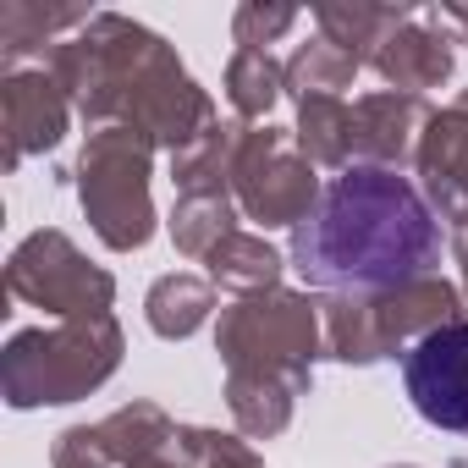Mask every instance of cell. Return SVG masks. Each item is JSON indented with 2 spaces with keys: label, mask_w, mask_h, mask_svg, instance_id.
<instances>
[{
  "label": "cell",
  "mask_w": 468,
  "mask_h": 468,
  "mask_svg": "<svg viewBox=\"0 0 468 468\" xmlns=\"http://www.w3.org/2000/svg\"><path fill=\"white\" fill-rule=\"evenodd\" d=\"M446 226L413 176L386 165H347L320 204L292 226L287 265L320 292H391L441 276Z\"/></svg>",
  "instance_id": "1"
},
{
  "label": "cell",
  "mask_w": 468,
  "mask_h": 468,
  "mask_svg": "<svg viewBox=\"0 0 468 468\" xmlns=\"http://www.w3.org/2000/svg\"><path fill=\"white\" fill-rule=\"evenodd\" d=\"M127 336L116 314H89V320H61L39 331H17L0 353V391L17 413L28 408H61L83 402L122 369Z\"/></svg>",
  "instance_id": "2"
},
{
  "label": "cell",
  "mask_w": 468,
  "mask_h": 468,
  "mask_svg": "<svg viewBox=\"0 0 468 468\" xmlns=\"http://www.w3.org/2000/svg\"><path fill=\"white\" fill-rule=\"evenodd\" d=\"M320 320H325V358L369 369L380 358L408 353L430 331L457 325L463 292L446 276H419L391 292H325Z\"/></svg>",
  "instance_id": "3"
},
{
  "label": "cell",
  "mask_w": 468,
  "mask_h": 468,
  "mask_svg": "<svg viewBox=\"0 0 468 468\" xmlns=\"http://www.w3.org/2000/svg\"><path fill=\"white\" fill-rule=\"evenodd\" d=\"M215 353L226 369L243 375H276L292 380L298 391L314 386V364L325 358V320H320V298L276 287L260 298H238L231 309H220L215 325Z\"/></svg>",
  "instance_id": "4"
},
{
  "label": "cell",
  "mask_w": 468,
  "mask_h": 468,
  "mask_svg": "<svg viewBox=\"0 0 468 468\" xmlns=\"http://www.w3.org/2000/svg\"><path fill=\"white\" fill-rule=\"evenodd\" d=\"M149 176H154V144L133 127H94L78 149L72 182H78V204L94 226V238L111 254H133L154 238V198H149Z\"/></svg>",
  "instance_id": "5"
},
{
  "label": "cell",
  "mask_w": 468,
  "mask_h": 468,
  "mask_svg": "<svg viewBox=\"0 0 468 468\" xmlns=\"http://www.w3.org/2000/svg\"><path fill=\"white\" fill-rule=\"evenodd\" d=\"M6 292L28 309H45L56 320H89V314H111L116 303V276L105 265H94L67 231L45 226L12 249L6 260Z\"/></svg>",
  "instance_id": "6"
},
{
  "label": "cell",
  "mask_w": 468,
  "mask_h": 468,
  "mask_svg": "<svg viewBox=\"0 0 468 468\" xmlns=\"http://www.w3.org/2000/svg\"><path fill=\"white\" fill-rule=\"evenodd\" d=\"M320 176L314 165L303 160V149L292 144V127H249L243 149H238V165H231V198L249 220H260L265 231L271 226H298L314 204H320Z\"/></svg>",
  "instance_id": "7"
},
{
  "label": "cell",
  "mask_w": 468,
  "mask_h": 468,
  "mask_svg": "<svg viewBox=\"0 0 468 468\" xmlns=\"http://www.w3.org/2000/svg\"><path fill=\"white\" fill-rule=\"evenodd\" d=\"M402 386L424 424L463 435L468 430V320L413 342L402 353Z\"/></svg>",
  "instance_id": "8"
},
{
  "label": "cell",
  "mask_w": 468,
  "mask_h": 468,
  "mask_svg": "<svg viewBox=\"0 0 468 468\" xmlns=\"http://www.w3.org/2000/svg\"><path fill=\"white\" fill-rule=\"evenodd\" d=\"M72 100L50 67H17L0 78V165L17 171L28 154H45L67 138Z\"/></svg>",
  "instance_id": "9"
},
{
  "label": "cell",
  "mask_w": 468,
  "mask_h": 468,
  "mask_svg": "<svg viewBox=\"0 0 468 468\" xmlns=\"http://www.w3.org/2000/svg\"><path fill=\"white\" fill-rule=\"evenodd\" d=\"M413 171H419V193L446 226V238L463 243L468 238V111L446 105L424 122Z\"/></svg>",
  "instance_id": "10"
},
{
  "label": "cell",
  "mask_w": 468,
  "mask_h": 468,
  "mask_svg": "<svg viewBox=\"0 0 468 468\" xmlns=\"http://www.w3.org/2000/svg\"><path fill=\"white\" fill-rule=\"evenodd\" d=\"M369 67L380 72L386 89L397 94H424L441 89L457 67V39L446 34L435 6H408V17L380 39V50L369 56Z\"/></svg>",
  "instance_id": "11"
},
{
  "label": "cell",
  "mask_w": 468,
  "mask_h": 468,
  "mask_svg": "<svg viewBox=\"0 0 468 468\" xmlns=\"http://www.w3.org/2000/svg\"><path fill=\"white\" fill-rule=\"evenodd\" d=\"M435 111L424 105V94H397V89H375L364 100H353V165H386L402 171V160L419 154L424 122Z\"/></svg>",
  "instance_id": "12"
},
{
  "label": "cell",
  "mask_w": 468,
  "mask_h": 468,
  "mask_svg": "<svg viewBox=\"0 0 468 468\" xmlns=\"http://www.w3.org/2000/svg\"><path fill=\"white\" fill-rule=\"evenodd\" d=\"M94 12L89 6H39V0H6L0 6V56H6V72H17L28 56H50L61 45V34L89 28Z\"/></svg>",
  "instance_id": "13"
},
{
  "label": "cell",
  "mask_w": 468,
  "mask_h": 468,
  "mask_svg": "<svg viewBox=\"0 0 468 468\" xmlns=\"http://www.w3.org/2000/svg\"><path fill=\"white\" fill-rule=\"evenodd\" d=\"M249 138V122H215L204 127L187 149L171 154V182H176V198L182 193H231V165H238V149Z\"/></svg>",
  "instance_id": "14"
},
{
  "label": "cell",
  "mask_w": 468,
  "mask_h": 468,
  "mask_svg": "<svg viewBox=\"0 0 468 468\" xmlns=\"http://www.w3.org/2000/svg\"><path fill=\"white\" fill-rule=\"evenodd\" d=\"M298 386L292 380H276V375H243V369H226V408H231V424L254 441H271L292 424L298 413Z\"/></svg>",
  "instance_id": "15"
},
{
  "label": "cell",
  "mask_w": 468,
  "mask_h": 468,
  "mask_svg": "<svg viewBox=\"0 0 468 468\" xmlns=\"http://www.w3.org/2000/svg\"><path fill=\"white\" fill-rule=\"evenodd\" d=\"M209 265V282L226 287V292H238V298H260V292H276L282 287V249L271 238H260V231H231V238L204 260Z\"/></svg>",
  "instance_id": "16"
},
{
  "label": "cell",
  "mask_w": 468,
  "mask_h": 468,
  "mask_svg": "<svg viewBox=\"0 0 468 468\" xmlns=\"http://www.w3.org/2000/svg\"><path fill=\"white\" fill-rule=\"evenodd\" d=\"M176 430L182 424H171V413L160 402H127V408H116V413L100 419V441H105V452H111L116 468H133V463L176 452Z\"/></svg>",
  "instance_id": "17"
},
{
  "label": "cell",
  "mask_w": 468,
  "mask_h": 468,
  "mask_svg": "<svg viewBox=\"0 0 468 468\" xmlns=\"http://www.w3.org/2000/svg\"><path fill=\"white\" fill-rule=\"evenodd\" d=\"M292 144L303 149L309 165L347 171L353 165V105L342 94H309V100H298Z\"/></svg>",
  "instance_id": "18"
},
{
  "label": "cell",
  "mask_w": 468,
  "mask_h": 468,
  "mask_svg": "<svg viewBox=\"0 0 468 468\" xmlns=\"http://www.w3.org/2000/svg\"><path fill=\"white\" fill-rule=\"evenodd\" d=\"M209 314H215V282L187 276V271L160 276V282L149 287V298H144V320H149V331L165 336V342H187Z\"/></svg>",
  "instance_id": "19"
},
{
  "label": "cell",
  "mask_w": 468,
  "mask_h": 468,
  "mask_svg": "<svg viewBox=\"0 0 468 468\" xmlns=\"http://www.w3.org/2000/svg\"><path fill=\"white\" fill-rule=\"evenodd\" d=\"M165 231H171L176 254L209 260L231 231H238V204H231V193H182L171 220H165Z\"/></svg>",
  "instance_id": "20"
},
{
  "label": "cell",
  "mask_w": 468,
  "mask_h": 468,
  "mask_svg": "<svg viewBox=\"0 0 468 468\" xmlns=\"http://www.w3.org/2000/svg\"><path fill=\"white\" fill-rule=\"evenodd\" d=\"M408 17V6H364V0H325L314 6V23H320V39H331L336 50H347L353 61L369 67V56L380 50V39Z\"/></svg>",
  "instance_id": "21"
},
{
  "label": "cell",
  "mask_w": 468,
  "mask_h": 468,
  "mask_svg": "<svg viewBox=\"0 0 468 468\" xmlns=\"http://www.w3.org/2000/svg\"><path fill=\"white\" fill-rule=\"evenodd\" d=\"M282 94H287V67L271 50H238L226 61V100L238 111V122L260 127Z\"/></svg>",
  "instance_id": "22"
},
{
  "label": "cell",
  "mask_w": 468,
  "mask_h": 468,
  "mask_svg": "<svg viewBox=\"0 0 468 468\" xmlns=\"http://www.w3.org/2000/svg\"><path fill=\"white\" fill-rule=\"evenodd\" d=\"M364 61H353L347 50H336L331 39H309L292 50L287 61V94L292 100H309V94H342L353 78H358Z\"/></svg>",
  "instance_id": "23"
},
{
  "label": "cell",
  "mask_w": 468,
  "mask_h": 468,
  "mask_svg": "<svg viewBox=\"0 0 468 468\" xmlns=\"http://www.w3.org/2000/svg\"><path fill=\"white\" fill-rule=\"evenodd\" d=\"M176 457L187 468H265V457L249 441L226 435V430H209V424H182L176 430Z\"/></svg>",
  "instance_id": "24"
},
{
  "label": "cell",
  "mask_w": 468,
  "mask_h": 468,
  "mask_svg": "<svg viewBox=\"0 0 468 468\" xmlns=\"http://www.w3.org/2000/svg\"><path fill=\"white\" fill-rule=\"evenodd\" d=\"M292 23H298V6H265V0H249V6H238V17H231V39H238V50H265Z\"/></svg>",
  "instance_id": "25"
},
{
  "label": "cell",
  "mask_w": 468,
  "mask_h": 468,
  "mask_svg": "<svg viewBox=\"0 0 468 468\" xmlns=\"http://www.w3.org/2000/svg\"><path fill=\"white\" fill-rule=\"evenodd\" d=\"M50 468H116V463L100 441V424H67L50 446Z\"/></svg>",
  "instance_id": "26"
},
{
  "label": "cell",
  "mask_w": 468,
  "mask_h": 468,
  "mask_svg": "<svg viewBox=\"0 0 468 468\" xmlns=\"http://www.w3.org/2000/svg\"><path fill=\"white\" fill-rule=\"evenodd\" d=\"M133 468H187L176 452H165V457H149V463H133Z\"/></svg>",
  "instance_id": "27"
},
{
  "label": "cell",
  "mask_w": 468,
  "mask_h": 468,
  "mask_svg": "<svg viewBox=\"0 0 468 468\" xmlns=\"http://www.w3.org/2000/svg\"><path fill=\"white\" fill-rule=\"evenodd\" d=\"M452 249H457V265H463V298H468V238H463V243H452Z\"/></svg>",
  "instance_id": "28"
},
{
  "label": "cell",
  "mask_w": 468,
  "mask_h": 468,
  "mask_svg": "<svg viewBox=\"0 0 468 468\" xmlns=\"http://www.w3.org/2000/svg\"><path fill=\"white\" fill-rule=\"evenodd\" d=\"M457 111H468V89H463V94H457Z\"/></svg>",
  "instance_id": "29"
},
{
  "label": "cell",
  "mask_w": 468,
  "mask_h": 468,
  "mask_svg": "<svg viewBox=\"0 0 468 468\" xmlns=\"http://www.w3.org/2000/svg\"><path fill=\"white\" fill-rule=\"evenodd\" d=\"M391 468H419V463H391Z\"/></svg>",
  "instance_id": "30"
}]
</instances>
